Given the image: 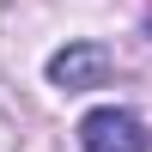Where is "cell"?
Listing matches in <instances>:
<instances>
[{
	"instance_id": "6da1fadb",
	"label": "cell",
	"mask_w": 152,
	"mask_h": 152,
	"mask_svg": "<svg viewBox=\"0 0 152 152\" xmlns=\"http://www.w3.org/2000/svg\"><path fill=\"white\" fill-rule=\"evenodd\" d=\"M146 146H152L146 122L122 104H104L79 122V152H146Z\"/></svg>"
},
{
	"instance_id": "7a4b0ae2",
	"label": "cell",
	"mask_w": 152,
	"mask_h": 152,
	"mask_svg": "<svg viewBox=\"0 0 152 152\" xmlns=\"http://www.w3.org/2000/svg\"><path fill=\"white\" fill-rule=\"evenodd\" d=\"M43 73H49L55 91H91V85L110 79V49H104V43H67V49L49 55Z\"/></svg>"
}]
</instances>
